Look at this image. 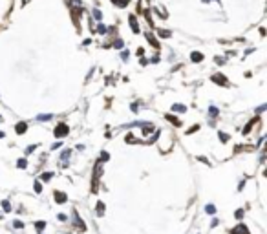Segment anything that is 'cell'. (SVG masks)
Wrapping results in <instances>:
<instances>
[{
    "label": "cell",
    "mask_w": 267,
    "mask_h": 234,
    "mask_svg": "<svg viewBox=\"0 0 267 234\" xmlns=\"http://www.w3.org/2000/svg\"><path fill=\"white\" fill-rule=\"evenodd\" d=\"M73 223H75V227L79 229V232H84V231H86V225H84V223H82V220H81V216H79L77 212L73 214Z\"/></svg>",
    "instance_id": "1"
},
{
    "label": "cell",
    "mask_w": 267,
    "mask_h": 234,
    "mask_svg": "<svg viewBox=\"0 0 267 234\" xmlns=\"http://www.w3.org/2000/svg\"><path fill=\"white\" fill-rule=\"evenodd\" d=\"M68 134V124H59V126L55 128V137H64Z\"/></svg>",
    "instance_id": "2"
},
{
    "label": "cell",
    "mask_w": 267,
    "mask_h": 234,
    "mask_svg": "<svg viewBox=\"0 0 267 234\" xmlns=\"http://www.w3.org/2000/svg\"><path fill=\"white\" fill-rule=\"evenodd\" d=\"M231 234H249V229L240 223V225L236 227V229H232V231H231Z\"/></svg>",
    "instance_id": "3"
},
{
    "label": "cell",
    "mask_w": 267,
    "mask_h": 234,
    "mask_svg": "<svg viewBox=\"0 0 267 234\" xmlns=\"http://www.w3.org/2000/svg\"><path fill=\"white\" fill-rule=\"evenodd\" d=\"M212 81L216 84H220V86H227V79L223 75H212Z\"/></svg>",
    "instance_id": "4"
},
{
    "label": "cell",
    "mask_w": 267,
    "mask_h": 234,
    "mask_svg": "<svg viewBox=\"0 0 267 234\" xmlns=\"http://www.w3.org/2000/svg\"><path fill=\"white\" fill-rule=\"evenodd\" d=\"M130 26H132V31H139V24H137V18L134 17V15H130Z\"/></svg>",
    "instance_id": "5"
},
{
    "label": "cell",
    "mask_w": 267,
    "mask_h": 234,
    "mask_svg": "<svg viewBox=\"0 0 267 234\" xmlns=\"http://www.w3.org/2000/svg\"><path fill=\"white\" fill-rule=\"evenodd\" d=\"M66 200H68V198H66V194H64V192H59V190L55 192V201L57 203H64Z\"/></svg>",
    "instance_id": "6"
},
{
    "label": "cell",
    "mask_w": 267,
    "mask_h": 234,
    "mask_svg": "<svg viewBox=\"0 0 267 234\" xmlns=\"http://www.w3.org/2000/svg\"><path fill=\"white\" fill-rule=\"evenodd\" d=\"M165 117L169 119V121H170L172 124H174V126H179V124H181V121H179V119H176L174 115H170V113H169V115H165Z\"/></svg>",
    "instance_id": "7"
},
{
    "label": "cell",
    "mask_w": 267,
    "mask_h": 234,
    "mask_svg": "<svg viewBox=\"0 0 267 234\" xmlns=\"http://www.w3.org/2000/svg\"><path fill=\"white\" fill-rule=\"evenodd\" d=\"M26 128H28L26 123H18L17 124V134H24V132H26Z\"/></svg>",
    "instance_id": "8"
},
{
    "label": "cell",
    "mask_w": 267,
    "mask_h": 234,
    "mask_svg": "<svg viewBox=\"0 0 267 234\" xmlns=\"http://www.w3.org/2000/svg\"><path fill=\"white\" fill-rule=\"evenodd\" d=\"M102 214H105V203L99 201L97 203V216H102Z\"/></svg>",
    "instance_id": "9"
},
{
    "label": "cell",
    "mask_w": 267,
    "mask_h": 234,
    "mask_svg": "<svg viewBox=\"0 0 267 234\" xmlns=\"http://www.w3.org/2000/svg\"><path fill=\"white\" fill-rule=\"evenodd\" d=\"M190 57H192V61H194V62H201V61H203V55H201V53H198V51L192 53Z\"/></svg>",
    "instance_id": "10"
},
{
    "label": "cell",
    "mask_w": 267,
    "mask_h": 234,
    "mask_svg": "<svg viewBox=\"0 0 267 234\" xmlns=\"http://www.w3.org/2000/svg\"><path fill=\"white\" fill-rule=\"evenodd\" d=\"M146 38H148V40H150V44H152V46H154V48H159V44H157V40H156L154 37H152L150 33H146Z\"/></svg>",
    "instance_id": "11"
},
{
    "label": "cell",
    "mask_w": 267,
    "mask_h": 234,
    "mask_svg": "<svg viewBox=\"0 0 267 234\" xmlns=\"http://www.w3.org/2000/svg\"><path fill=\"white\" fill-rule=\"evenodd\" d=\"M115 6H121V7H126L128 6V0H112Z\"/></svg>",
    "instance_id": "12"
},
{
    "label": "cell",
    "mask_w": 267,
    "mask_h": 234,
    "mask_svg": "<svg viewBox=\"0 0 267 234\" xmlns=\"http://www.w3.org/2000/svg\"><path fill=\"white\" fill-rule=\"evenodd\" d=\"M209 115L214 119L216 115H218V108H216V106H210V108H209Z\"/></svg>",
    "instance_id": "13"
},
{
    "label": "cell",
    "mask_w": 267,
    "mask_h": 234,
    "mask_svg": "<svg viewBox=\"0 0 267 234\" xmlns=\"http://www.w3.org/2000/svg\"><path fill=\"white\" fill-rule=\"evenodd\" d=\"M172 110H174V112H185L187 108L183 106V104H174V106H172Z\"/></svg>",
    "instance_id": "14"
},
{
    "label": "cell",
    "mask_w": 267,
    "mask_h": 234,
    "mask_svg": "<svg viewBox=\"0 0 267 234\" xmlns=\"http://www.w3.org/2000/svg\"><path fill=\"white\" fill-rule=\"evenodd\" d=\"M37 119H38V121H49V119H51V115H49V113H42V115H38Z\"/></svg>",
    "instance_id": "15"
},
{
    "label": "cell",
    "mask_w": 267,
    "mask_h": 234,
    "mask_svg": "<svg viewBox=\"0 0 267 234\" xmlns=\"http://www.w3.org/2000/svg\"><path fill=\"white\" fill-rule=\"evenodd\" d=\"M70 154H71L70 150H64V152H62V156H61V161H68V157H70Z\"/></svg>",
    "instance_id": "16"
},
{
    "label": "cell",
    "mask_w": 267,
    "mask_h": 234,
    "mask_svg": "<svg viewBox=\"0 0 267 234\" xmlns=\"http://www.w3.org/2000/svg\"><path fill=\"white\" fill-rule=\"evenodd\" d=\"M205 210H207V214H214V212H216V207H214V205H207Z\"/></svg>",
    "instance_id": "17"
},
{
    "label": "cell",
    "mask_w": 267,
    "mask_h": 234,
    "mask_svg": "<svg viewBox=\"0 0 267 234\" xmlns=\"http://www.w3.org/2000/svg\"><path fill=\"white\" fill-rule=\"evenodd\" d=\"M51 176H53L51 172H44V174H42V181H49V179H51Z\"/></svg>",
    "instance_id": "18"
},
{
    "label": "cell",
    "mask_w": 267,
    "mask_h": 234,
    "mask_svg": "<svg viewBox=\"0 0 267 234\" xmlns=\"http://www.w3.org/2000/svg\"><path fill=\"white\" fill-rule=\"evenodd\" d=\"M218 137H220V141H223V143H225V141H229V136H227V134H223V132H220V134H218Z\"/></svg>",
    "instance_id": "19"
},
{
    "label": "cell",
    "mask_w": 267,
    "mask_h": 234,
    "mask_svg": "<svg viewBox=\"0 0 267 234\" xmlns=\"http://www.w3.org/2000/svg\"><path fill=\"white\" fill-rule=\"evenodd\" d=\"M108 157H110V156H108L106 152H102V154H101V159H99V163H105V161H108Z\"/></svg>",
    "instance_id": "20"
},
{
    "label": "cell",
    "mask_w": 267,
    "mask_h": 234,
    "mask_svg": "<svg viewBox=\"0 0 267 234\" xmlns=\"http://www.w3.org/2000/svg\"><path fill=\"white\" fill-rule=\"evenodd\" d=\"M2 207H4V210H6V212L11 210V205H9V201H2Z\"/></svg>",
    "instance_id": "21"
},
{
    "label": "cell",
    "mask_w": 267,
    "mask_h": 234,
    "mask_svg": "<svg viewBox=\"0 0 267 234\" xmlns=\"http://www.w3.org/2000/svg\"><path fill=\"white\" fill-rule=\"evenodd\" d=\"M17 165L20 167V168H26V167H28V163H26V159H18V163H17Z\"/></svg>",
    "instance_id": "22"
},
{
    "label": "cell",
    "mask_w": 267,
    "mask_h": 234,
    "mask_svg": "<svg viewBox=\"0 0 267 234\" xmlns=\"http://www.w3.org/2000/svg\"><path fill=\"white\" fill-rule=\"evenodd\" d=\"M93 17H95L97 20H101V18H102V15H101V11H99V9H95V11H93Z\"/></svg>",
    "instance_id": "23"
},
{
    "label": "cell",
    "mask_w": 267,
    "mask_h": 234,
    "mask_svg": "<svg viewBox=\"0 0 267 234\" xmlns=\"http://www.w3.org/2000/svg\"><path fill=\"white\" fill-rule=\"evenodd\" d=\"M44 227H46V223H44V221H38V223H37V231H38V232H40Z\"/></svg>",
    "instance_id": "24"
},
{
    "label": "cell",
    "mask_w": 267,
    "mask_h": 234,
    "mask_svg": "<svg viewBox=\"0 0 267 234\" xmlns=\"http://www.w3.org/2000/svg\"><path fill=\"white\" fill-rule=\"evenodd\" d=\"M159 37H165V38H167V37H170V31H165V29H161V31H159Z\"/></svg>",
    "instance_id": "25"
},
{
    "label": "cell",
    "mask_w": 267,
    "mask_h": 234,
    "mask_svg": "<svg viewBox=\"0 0 267 234\" xmlns=\"http://www.w3.org/2000/svg\"><path fill=\"white\" fill-rule=\"evenodd\" d=\"M35 192H37V194H38V192H42V185H40L38 181L35 183Z\"/></svg>",
    "instance_id": "26"
},
{
    "label": "cell",
    "mask_w": 267,
    "mask_h": 234,
    "mask_svg": "<svg viewBox=\"0 0 267 234\" xmlns=\"http://www.w3.org/2000/svg\"><path fill=\"white\" fill-rule=\"evenodd\" d=\"M234 216H236V220H240V218L243 216V210H236V212H234Z\"/></svg>",
    "instance_id": "27"
},
{
    "label": "cell",
    "mask_w": 267,
    "mask_h": 234,
    "mask_svg": "<svg viewBox=\"0 0 267 234\" xmlns=\"http://www.w3.org/2000/svg\"><path fill=\"white\" fill-rule=\"evenodd\" d=\"M97 29H99V33H101V35H105V33H106V28L102 26V24H101V26H99Z\"/></svg>",
    "instance_id": "28"
},
{
    "label": "cell",
    "mask_w": 267,
    "mask_h": 234,
    "mask_svg": "<svg viewBox=\"0 0 267 234\" xmlns=\"http://www.w3.org/2000/svg\"><path fill=\"white\" fill-rule=\"evenodd\" d=\"M113 46H115L117 49H121V48H123V40H115V44H113Z\"/></svg>",
    "instance_id": "29"
},
{
    "label": "cell",
    "mask_w": 267,
    "mask_h": 234,
    "mask_svg": "<svg viewBox=\"0 0 267 234\" xmlns=\"http://www.w3.org/2000/svg\"><path fill=\"white\" fill-rule=\"evenodd\" d=\"M15 227H17V229H22L24 223H22V221H15Z\"/></svg>",
    "instance_id": "30"
},
{
    "label": "cell",
    "mask_w": 267,
    "mask_h": 234,
    "mask_svg": "<svg viewBox=\"0 0 267 234\" xmlns=\"http://www.w3.org/2000/svg\"><path fill=\"white\" fill-rule=\"evenodd\" d=\"M33 150H35V145H31V146H28V150H26V152H28V154H31Z\"/></svg>",
    "instance_id": "31"
},
{
    "label": "cell",
    "mask_w": 267,
    "mask_h": 234,
    "mask_svg": "<svg viewBox=\"0 0 267 234\" xmlns=\"http://www.w3.org/2000/svg\"><path fill=\"white\" fill-rule=\"evenodd\" d=\"M57 218H59V220H61V221H66V216H64V214H59Z\"/></svg>",
    "instance_id": "32"
},
{
    "label": "cell",
    "mask_w": 267,
    "mask_h": 234,
    "mask_svg": "<svg viewBox=\"0 0 267 234\" xmlns=\"http://www.w3.org/2000/svg\"><path fill=\"white\" fill-rule=\"evenodd\" d=\"M28 2H29V0H22V4H28Z\"/></svg>",
    "instance_id": "33"
},
{
    "label": "cell",
    "mask_w": 267,
    "mask_h": 234,
    "mask_svg": "<svg viewBox=\"0 0 267 234\" xmlns=\"http://www.w3.org/2000/svg\"><path fill=\"white\" fill-rule=\"evenodd\" d=\"M203 2H210V0H203Z\"/></svg>",
    "instance_id": "34"
}]
</instances>
